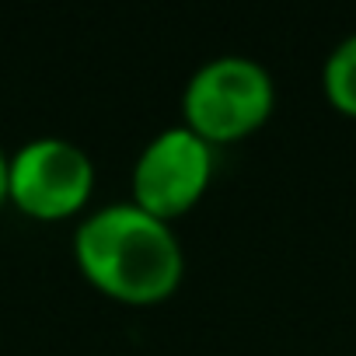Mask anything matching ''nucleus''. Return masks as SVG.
Returning a JSON list of instances; mask_svg holds the SVG:
<instances>
[{
	"instance_id": "nucleus-1",
	"label": "nucleus",
	"mask_w": 356,
	"mask_h": 356,
	"mask_svg": "<svg viewBox=\"0 0 356 356\" xmlns=\"http://www.w3.org/2000/svg\"><path fill=\"white\" fill-rule=\"evenodd\" d=\"M81 273L108 297L154 304L168 297L186 273V255L168 220L136 203H108L95 210L74 234Z\"/></svg>"
},
{
	"instance_id": "nucleus-3",
	"label": "nucleus",
	"mask_w": 356,
	"mask_h": 356,
	"mask_svg": "<svg viewBox=\"0 0 356 356\" xmlns=\"http://www.w3.org/2000/svg\"><path fill=\"white\" fill-rule=\"evenodd\" d=\"M95 189L91 157L63 136H35L11 154L8 200L39 220L77 213Z\"/></svg>"
},
{
	"instance_id": "nucleus-2",
	"label": "nucleus",
	"mask_w": 356,
	"mask_h": 356,
	"mask_svg": "<svg viewBox=\"0 0 356 356\" xmlns=\"http://www.w3.org/2000/svg\"><path fill=\"white\" fill-rule=\"evenodd\" d=\"M276 84L269 70L252 56H213L207 60L186 84L182 112L186 126L200 133L207 143H227L255 126H262L273 112Z\"/></svg>"
},
{
	"instance_id": "nucleus-4",
	"label": "nucleus",
	"mask_w": 356,
	"mask_h": 356,
	"mask_svg": "<svg viewBox=\"0 0 356 356\" xmlns=\"http://www.w3.org/2000/svg\"><path fill=\"white\" fill-rule=\"evenodd\" d=\"M213 175V143L189 126H168L147 140L133 164V203L161 220L186 213Z\"/></svg>"
},
{
	"instance_id": "nucleus-6",
	"label": "nucleus",
	"mask_w": 356,
	"mask_h": 356,
	"mask_svg": "<svg viewBox=\"0 0 356 356\" xmlns=\"http://www.w3.org/2000/svg\"><path fill=\"white\" fill-rule=\"evenodd\" d=\"M8 168H11V157L0 150V203L8 200Z\"/></svg>"
},
{
	"instance_id": "nucleus-5",
	"label": "nucleus",
	"mask_w": 356,
	"mask_h": 356,
	"mask_svg": "<svg viewBox=\"0 0 356 356\" xmlns=\"http://www.w3.org/2000/svg\"><path fill=\"white\" fill-rule=\"evenodd\" d=\"M325 95L346 115H356V32L346 35L325 60Z\"/></svg>"
}]
</instances>
